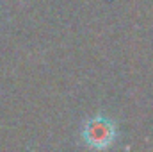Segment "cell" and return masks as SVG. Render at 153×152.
Segmentation results:
<instances>
[{
  "label": "cell",
  "mask_w": 153,
  "mask_h": 152,
  "mask_svg": "<svg viewBox=\"0 0 153 152\" xmlns=\"http://www.w3.org/2000/svg\"><path fill=\"white\" fill-rule=\"evenodd\" d=\"M82 136H84V141L93 147V149H105L109 147L116 138V127L114 123L103 116H98V118H93L91 122H87L84 125V131H82Z\"/></svg>",
  "instance_id": "6da1fadb"
}]
</instances>
